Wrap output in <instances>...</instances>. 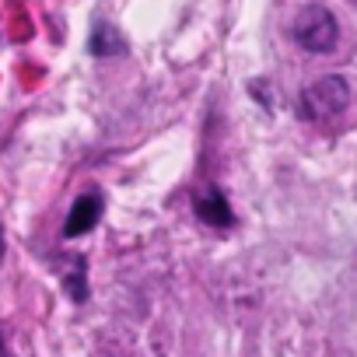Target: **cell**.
<instances>
[{"mask_svg": "<svg viewBox=\"0 0 357 357\" xmlns=\"http://www.w3.org/2000/svg\"><path fill=\"white\" fill-rule=\"evenodd\" d=\"M291 36L308 53H329L336 46V39H340V25H336V18H333L329 8L308 4V8L298 11V18L291 25Z\"/></svg>", "mask_w": 357, "mask_h": 357, "instance_id": "cell-1", "label": "cell"}, {"mask_svg": "<svg viewBox=\"0 0 357 357\" xmlns=\"http://www.w3.org/2000/svg\"><path fill=\"white\" fill-rule=\"evenodd\" d=\"M0 357H8V354H4V347H0Z\"/></svg>", "mask_w": 357, "mask_h": 357, "instance_id": "cell-7", "label": "cell"}, {"mask_svg": "<svg viewBox=\"0 0 357 357\" xmlns=\"http://www.w3.org/2000/svg\"><path fill=\"white\" fill-rule=\"evenodd\" d=\"M112 50H126V43L119 39V32L116 29H109V25H98L95 29V36H91V53L95 56H112Z\"/></svg>", "mask_w": 357, "mask_h": 357, "instance_id": "cell-5", "label": "cell"}, {"mask_svg": "<svg viewBox=\"0 0 357 357\" xmlns=\"http://www.w3.org/2000/svg\"><path fill=\"white\" fill-rule=\"evenodd\" d=\"M347 105H350V84H347L343 77H336V74L312 81V84L301 91V98H298L301 116L312 119V123L333 119V116H340Z\"/></svg>", "mask_w": 357, "mask_h": 357, "instance_id": "cell-2", "label": "cell"}, {"mask_svg": "<svg viewBox=\"0 0 357 357\" xmlns=\"http://www.w3.org/2000/svg\"><path fill=\"white\" fill-rule=\"evenodd\" d=\"M0 256H4V231H0Z\"/></svg>", "mask_w": 357, "mask_h": 357, "instance_id": "cell-6", "label": "cell"}, {"mask_svg": "<svg viewBox=\"0 0 357 357\" xmlns=\"http://www.w3.org/2000/svg\"><path fill=\"white\" fill-rule=\"evenodd\" d=\"M197 218L204 221V225H211V228H228V225H235V214H231V207H228V200H225V193L221 190H207L204 197H197Z\"/></svg>", "mask_w": 357, "mask_h": 357, "instance_id": "cell-4", "label": "cell"}, {"mask_svg": "<svg viewBox=\"0 0 357 357\" xmlns=\"http://www.w3.org/2000/svg\"><path fill=\"white\" fill-rule=\"evenodd\" d=\"M102 218V197L98 193H81L67 214V225H63V235L67 238H77V235H88Z\"/></svg>", "mask_w": 357, "mask_h": 357, "instance_id": "cell-3", "label": "cell"}]
</instances>
